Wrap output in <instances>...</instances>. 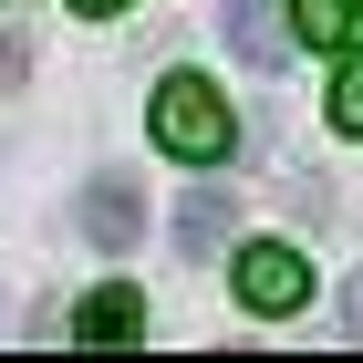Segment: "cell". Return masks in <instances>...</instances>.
<instances>
[{"mask_svg":"<svg viewBox=\"0 0 363 363\" xmlns=\"http://www.w3.org/2000/svg\"><path fill=\"white\" fill-rule=\"evenodd\" d=\"M84 239H94V250H135V239H145L135 177H94V187H84Z\"/></svg>","mask_w":363,"mask_h":363,"instance_id":"3957f363","label":"cell"},{"mask_svg":"<svg viewBox=\"0 0 363 363\" xmlns=\"http://www.w3.org/2000/svg\"><path fill=\"white\" fill-rule=\"evenodd\" d=\"M156 145L167 156H187V167H208V156H228V104L208 73H167L156 84Z\"/></svg>","mask_w":363,"mask_h":363,"instance_id":"6da1fadb","label":"cell"},{"mask_svg":"<svg viewBox=\"0 0 363 363\" xmlns=\"http://www.w3.org/2000/svg\"><path fill=\"white\" fill-rule=\"evenodd\" d=\"M333 125L363 135V52H342V73H333Z\"/></svg>","mask_w":363,"mask_h":363,"instance_id":"ba28073f","label":"cell"},{"mask_svg":"<svg viewBox=\"0 0 363 363\" xmlns=\"http://www.w3.org/2000/svg\"><path fill=\"white\" fill-rule=\"evenodd\" d=\"M228 218H239L228 187H187V208H177V250H187V259H218V250H228Z\"/></svg>","mask_w":363,"mask_h":363,"instance_id":"5b68a950","label":"cell"},{"mask_svg":"<svg viewBox=\"0 0 363 363\" xmlns=\"http://www.w3.org/2000/svg\"><path fill=\"white\" fill-rule=\"evenodd\" d=\"M353 322H363V280H353Z\"/></svg>","mask_w":363,"mask_h":363,"instance_id":"30bf717a","label":"cell"},{"mask_svg":"<svg viewBox=\"0 0 363 363\" xmlns=\"http://www.w3.org/2000/svg\"><path fill=\"white\" fill-rule=\"evenodd\" d=\"M73 11H84V21H104V11H125V0H73Z\"/></svg>","mask_w":363,"mask_h":363,"instance_id":"9c48e42d","label":"cell"},{"mask_svg":"<svg viewBox=\"0 0 363 363\" xmlns=\"http://www.w3.org/2000/svg\"><path fill=\"white\" fill-rule=\"evenodd\" d=\"M73 333H84V342H125V333H145V291H125V280H114V291H94V301L73 311Z\"/></svg>","mask_w":363,"mask_h":363,"instance_id":"8992f818","label":"cell"},{"mask_svg":"<svg viewBox=\"0 0 363 363\" xmlns=\"http://www.w3.org/2000/svg\"><path fill=\"white\" fill-rule=\"evenodd\" d=\"M228 42H239V62H250V73H280V62H291V21H280V0H228Z\"/></svg>","mask_w":363,"mask_h":363,"instance_id":"277c9868","label":"cell"},{"mask_svg":"<svg viewBox=\"0 0 363 363\" xmlns=\"http://www.w3.org/2000/svg\"><path fill=\"white\" fill-rule=\"evenodd\" d=\"M353 31H363V0H353Z\"/></svg>","mask_w":363,"mask_h":363,"instance_id":"8fae6325","label":"cell"},{"mask_svg":"<svg viewBox=\"0 0 363 363\" xmlns=\"http://www.w3.org/2000/svg\"><path fill=\"white\" fill-rule=\"evenodd\" d=\"M239 301L250 311H301L311 301V259L291 250V239H250V250H239Z\"/></svg>","mask_w":363,"mask_h":363,"instance_id":"7a4b0ae2","label":"cell"},{"mask_svg":"<svg viewBox=\"0 0 363 363\" xmlns=\"http://www.w3.org/2000/svg\"><path fill=\"white\" fill-rule=\"evenodd\" d=\"M291 11V31H311V42H342L353 31V0H280Z\"/></svg>","mask_w":363,"mask_h":363,"instance_id":"52a82bcc","label":"cell"}]
</instances>
